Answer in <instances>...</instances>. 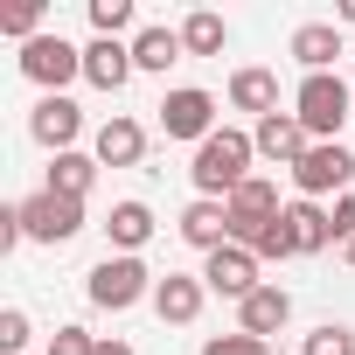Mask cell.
Returning <instances> with one entry per match:
<instances>
[{
	"label": "cell",
	"mask_w": 355,
	"mask_h": 355,
	"mask_svg": "<svg viewBox=\"0 0 355 355\" xmlns=\"http://www.w3.org/2000/svg\"><path fill=\"white\" fill-rule=\"evenodd\" d=\"M202 286L244 306V300H251V293H258L265 279H258V258H251L244 244H223V251H209V258H202Z\"/></svg>",
	"instance_id": "cell-8"
},
{
	"label": "cell",
	"mask_w": 355,
	"mask_h": 355,
	"mask_svg": "<svg viewBox=\"0 0 355 355\" xmlns=\"http://www.w3.org/2000/svg\"><path fill=\"white\" fill-rule=\"evenodd\" d=\"M300 355H355V327L327 320V327H313V334H306V348H300Z\"/></svg>",
	"instance_id": "cell-24"
},
{
	"label": "cell",
	"mask_w": 355,
	"mask_h": 355,
	"mask_svg": "<svg viewBox=\"0 0 355 355\" xmlns=\"http://www.w3.org/2000/svg\"><path fill=\"white\" fill-rule=\"evenodd\" d=\"M91 28H98L105 42H119V35L132 28V0H91Z\"/></svg>",
	"instance_id": "cell-23"
},
{
	"label": "cell",
	"mask_w": 355,
	"mask_h": 355,
	"mask_svg": "<svg viewBox=\"0 0 355 355\" xmlns=\"http://www.w3.org/2000/svg\"><path fill=\"white\" fill-rule=\"evenodd\" d=\"M327 223H334V244L348 251V244H355V196H334V209H327Z\"/></svg>",
	"instance_id": "cell-30"
},
{
	"label": "cell",
	"mask_w": 355,
	"mask_h": 355,
	"mask_svg": "<svg viewBox=\"0 0 355 355\" xmlns=\"http://www.w3.org/2000/svg\"><path fill=\"white\" fill-rule=\"evenodd\" d=\"M0 35H15L21 49L42 35V8H35V0H28V8H8V15H0Z\"/></svg>",
	"instance_id": "cell-25"
},
{
	"label": "cell",
	"mask_w": 355,
	"mask_h": 355,
	"mask_svg": "<svg viewBox=\"0 0 355 355\" xmlns=\"http://www.w3.org/2000/svg\"><path fill=\"white\" fill-rule=\"evenodd\" d=\"M35 341V327H28V313L21 306H8V313H0V348H8V355H21Z\"/></svg>",
	"instance_id": "cell-27"
},
{
	"label": "cell",
	"mask_w": 355,
	"mask_h": 355,
	"mask_svg": "<svg viewBox=\"0 0 355 355\" xmlns=\"http://www.w3.org/2000/svg\"><path fill=\"white\" fill-rule=\"evenodd\" d=\"M202 355H272V341H258V334H209Z\"/></svg>",
	"instance_id": "cell-26"
},
{
	"label": "cell",
	"mask_w": 355,
	"mask_h": 355,
	"mask_svg": "<svg viewBox=\"0 0 355 355\" xmlns=\"http://www.w3.org/2000/svg\"><path fill=\"white\" fill-rule=\"evenodd\" d=\"M91 182H98V153H56L49 160V196H70V202H84L91 196Z\"/></svg>",
	"instance_id": "cell-20"
},
{
	"label": "cell",
	"mask_w": 355,
	"mask_h": 355,
	"mask_svg": "<svg viewBox=\"0 0 355 355\" xmlns=\"http://www.w3.org/2000/svg\"><path fill=\"white\" fill-rule=\"evenodd\" d=\"M251 139H258V153H265L272 167H300V160H306V146H313V132H306L293 112H272V119H258V125H251Z\"/></svg>",
	"instance_id": "cell-10"
},
{
	"label": "cell",
	"mask_w": 355,
	"mask_h": 355,
	"mask_svg": "<svg viewBox=\"0 0 355 355\" xmlns=\"http://www.w3.org/2000/svg\"><path fill=\"white\" fill-rule=\"evenodd\" d=\"M84 77L98 84V91H125V77H132V42H91L84 49Z\"/></svg>",
	"instance_id": "cell-18"
},
{
	"label": "cell",
	"mask_w": 355,
	"mask_h": 355,
	"mask_svg": "<svg viewBox=\"0 0 355 355\" xmlns=\"http://www.w3.org/2000/svg\"><path fill=\"white\" fill-rule=\"evenodd\" d=\"M230 105H237V112H251V119H272V112H279V70L244 63V70L230 77Z\"/></svg>",
	"instance_id": "cell-16"
},
{
	"label": "cell",
	"mask_w": 355,
	"mask_h": 355,
	"mask_svg": "<svg viewBox=\"0 0 355 355\" xmlns=\"http://www.w3.org/2000/svg\"><path fill=\"white\" fill-rule=\"evenodd\" d=\"M286 320H293V293H286V286H258V293L237 306V334H258V341H272Z\"/></svg>",
	"instance_id": "cell-13"
},
{
	"label": "cell",
	"mask_w": 355,
	"mask_h": 355,
	"mask_svg": "<svg viewBox=\"0 0 355 355\" xmlns=\"http://www.w3.org/2000/svg\"><path fill=\"white\" fill-rule=\"evenodd\" d=\"M28 132H35V146H49V153H77L84 112H77L70 98H35V112H28Z\"/></svg>",
	"instance_id": "cell-9"
},
{
	"label": "cell",
	"mask_w": 355,
	"mask_h": 355,
	"mask_svg": "<svg viewBox=\"0 0 355 355\" xmlns=\"http://www.w3.org/2000/svg\"><path fill=\"white\" fill-rule=\"evenodd\" d=\"M160 132H167V139H196V146H202L209 132H223V125H216V98H209L202 84L167 91V98H160Z\"/></svg>",
	"instance_id": "cell-6"
},
{
	"label": "cell",
	"mask_w": 355,
	"mask_h": 355,
	"mask_svg": "<svg viewBox=\"0 0 355 355\" xmlns=\"http://www.w3.org/2000/svg\"><path fill=\"white\" fill-rule=\"evenodd\" d=\"M105 230H112V251H119V258H139V244L153 237V209H146V202H112Z\"/></svg>",
	"instance_id": "cell-19"
},
{
	"label": "cell",
	"mask_w": 355,
	"mask_h": 355,
	"mask_svg": "<svg viewBox=\"0 0 355 355\" xmlns=\"http://www.w3.org/2000/svg\"><path fill=\"white\" fill-rule=\"evenodd\" d=\"M223 42H230V21H223V15L196 8V15L182 21V49H189V56H223Z\"/></svg>",
	"instance_id": "cell-22"
},
{
	"label": "cell",
	"mask_w": 355,
	"mask_h": 355,
	"mask_svg": "<svg viewBox=\"0 0 355 355\" xmlns=\"http://www.w3.org/2000/svg\"><path fill=\"white\" fill-rule=\"evenodd\" d=\"M251 160H258V139H251V132H237V125H223V132H209V139L196 146L189 182H196L209 202H230V196L251 182Z\"/></svg>",
	"instance_id": "cell-1"
},
{
	"label": "cell",
	"mask_w": 355,
	"mask_h": 355,
	"mask_svg": "<svg viewBox=\"0 0 355 355\" xmlns=\"http://www.w3.org/2000/svg\"><path fill=\"white\" fill-rule=\"evenodd\" d=\"M341 258H348V272H355V244H348V251H341Z\"/></svg>",
	"instance_id": "cell-33"
},
{
	"label": "cell",
	"mask_w": 355,
	"mask_h": 355,
	"mask_svg": "<svg viewBox=\"0 0 355 355\" xmlns=\"http://www.w3.org/2000/svg\"><path fill=\"white\" fill-rule=\"evenodd\" d=\"M251 258L265 265V258H293V237H286V223H265L258 237H251Z\"/></svg>",
	"instance_id": "cell-28"
},
{
	"label": "cell",
	"mask_w": 355,
	"mask_h": 355,
	"mask_svg": "<svg viewBox=\"0 0 355 355\" xmlns=\"http://www.w3.org/2000/svg\"><path fill=\"white\" fill-rule=\"evenodd\" d=\"M182 244H196L202 258H209V251H223V244H230V209H223V202H209V196H196V202L182 209Z\"/></svg>",
	"instance_id": "cell-15"
},
{
	"label": "cell",
	"mask_w": 355,
	"mask_h": 355,
	"mask_svg": "<svg viewBox=\"0 0 355 355\" xmlns=\"http://www.w3.org/2000/svg\"><path fill=\"white\" fill-rule=\"evenodd\" d=\"M91 153H98V167H139V153H146V125H139V119H105L98 139H91Z\"/></svg>",
	"instance_id": "cell-14"
},
{
	"label": "cell",
	"mask_w": 355,
	"mask_h": 355,
	"mask_svg": "<svg viewBox=\"0 0 355 355\" xmlns=\"http://www.w3.org/2000/svg\"><path fill=\"white\" fill-rule=\"evenodd\" d=\"M49 355H98V334H84V327H56V334H49Z\"/></svg>",
	"instance_id": "cell-29"
},
{
	"label": "cell",
	"mask_w": 355,
	"mask_h": 355,
	"mask_svg": "<svg viewBox=\"0 0 355 355\" xmlns=\"http://www.w3.org/2000/svg\"><path fill=\"white\" fill-rule=\"evenodd\" d=\"M189 49H182V28H139L132 35V70H153V77H167V63H182Z\"/></svg>",
	"instance_id": "cell-21"
},
{
	"label": "cell",
	"mask_w": 355,
	"mask_h": 355,
	"mask_svg": "<svg viewBox=\"0 0 355 355\" xmlns=\"http://www.w3.org/2000/svg\"><path fill=\"white\" fill-rule=\"evenodd\" d=\"M21 77L42 84V98H63V84L84 77V49H70L63 35H35V42L21 49Z\"/></svg>",
	"instance_id": "cell-5"
},
{
	"label": "cell",
	"mask_w": 355,
	"mask_h": 355,
	"mask_svg": "<svg viewBox=\"0 0 355 355\" xmlns=\"http://www.w3.org/2000/svg\"><path fill=\"white\" fill-rule=\"evenodd\" d=\"M341 28H355V0H341Z\"/></svg>",
	"instance_id": "cell-32"
},
{
	"label": "cell",
	"mask_w": 355,
	"mask_h": 355,
	"mask_svg": "<svg viewBox=\"0 0 355 355\" xmlns=\"http://www.w3.org/2000/svg\"><path fill=\"white\" fill-rule=\"evenodd\" d=\"M153 272L139 265V258H105V265H91V279H84V293H91V306H105V313H125V306H139V300H153Z\"/></svg>",
	"instance_id": "cell-3"
},
{
	"label": "cell",
	"mask_w": 355,
	"mask_h": 355,
	"mask_svg": "<svg viewBox=\"0 0 355 355\" xmlns=\"http://www.w3.org/2000/svg\"><path fill=\"white\" fill-rule=\"evenodd\" d=\"M286 237H293V258H313V251H327L334 244V223H327V209L320 202H286Z\"/></svg>",
	"instance_id": "cell-17"
},
{
	"label": "cell",
	"mask_w": 355,
	"mask_h": 355,
	"mask_svg": "<svg viewBox=\"0 0 355 355\" xmlns=\"http://www.w3.org/2000/svg\"><path fill=\"white\" fill-rule=\"evenodd\" d=\"M348 182H355V153H348L341 139H320V146H306V160L293 167V189H300V202L348 196Z\"/></svg>",
	"instance_id": "cell-4"
},
{
	"label": "cell",
	"mask_w": 355,
	"mask_h": 355,
	"mask_svg": "<svg viewBox=\"0 0 355 355\" xmlns=\"http://www.w3.org/2000/svg\"><path fill=\"white\" fill-rule=\"evenodd\" d=\"M202 300H209L202 272H196V279H189V272H167V279L153 286V313H160L167 327H196V320H202Z\"/></svg>",
	"instance_id": "cell-11"
},
{
	"label": "cell",
	"mask_w": 355,
	"mask_h": 355,
	"mask_svg": "<svg viewBox=\"0 0 355 355\" xmlns=\"http://www.w3.org/2000/svg\"><path fill=\"white\" fill-rule=\"evenodd\" d=\"M348 105H355V84H341L334 70H327V77H300V91H293V119L313 132V146H320V139H341Z\"/></svg>",
	"instance_id": "cell-2"
},
{
	"label": "cell",
	"mask_w": 355,
	"mask_h": 355,
	"mask_svg": "<svg viewBox=\"0 0 355 355\" xmlns=\"http://www.w3.org/2000/svg\"><path fill=\"white\" fill-rule=\"evenodd\" d=\"M21 209V230L35 237V244H70L77 230H84V202H70V196H49V189H35L28 202H15Z\"/></svg>",
	"instance_id": "cell-7"
},
{
	"label": "cell",
	"mask_w": 355,
	"mask_h": 355,
	"mask_svg": "<svg viewBox=\"0 0 355 355\" xmlns=\"http://www.w3.org/2000/svg\"><path fill=\"white\" fill-rule=\"evenodd\" d=\"M286 49H293V63H300L306 77H327L334 56H341V21H300Z\"/></svg>",
	"instance_id": "cell-12"
},
{
	"label": "cell",
	"mask_w": 355,
	"mask_h": 355,
	"mask_svg": "<svg viewBox=\"0 0 355 355\" xmlns=\"http://www.w3.org/2000/svg\"><path fill=\"white\" fill-rule=\"evenodd\" d=\"M98 355H132V341H119V334H98Z\"/></svg>",
	"instance_id": "cell-31"
}]
</instances>
